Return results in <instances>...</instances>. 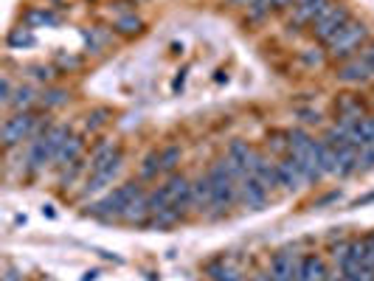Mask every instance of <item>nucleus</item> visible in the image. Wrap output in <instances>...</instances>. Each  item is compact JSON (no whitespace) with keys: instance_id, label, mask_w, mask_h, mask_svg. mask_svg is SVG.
Instances as JSON below:
<instances>
[{"instance_id":"f257e3e1","label":"nucleus","mask_w":374,"mask_h":281,"mask_svg":"<svg viewBox=\"0 0 374 281\" xmlns=\"http://www.w3.org/2000/svg\"><path fill=\"white\" fill-rule=\"evenodd\" d=\"M138 194H144V186H141L138 180H130V183L119 186L116 192H110L107 197H101L99 203L87 206V214L96 216V219H121L124 211H127V206H130Z\"/></svg>"},{"instance_id":"f03ea898","label":"nucleus","mask_w":374,"mask_h":281,"mask_svg":"<svg viewBox=\"0 0 374 281\" xmlns=\"http://www.w3.org/2000/svg\"><path fill=\"white\" fill-rule=\"evenodd\" d=\"M369 37V28L361 23V20H349L329 43H326V54L332 60H349L355 57V48Z\"/></svg>"},{"instance_id":"7ed1b4c3","label":"nucleus","mask_w":374,"mask_h":281,"mask_svg":"<svg viewBox=\"0 0 374 281\" xmlns=\"http://www.w3.org/2000/svg\"><path fill=\"white\" fill-rule=\"evenodd\" d=\"M209 180H211V194H214V209L217 214H223L228 211L236 200H239V183L228 175V169H225L223 158L211 166V172H209Z\"/></svg>"},{"instance_id":"20e7f679","label":"nucleus","mask_w":374,"mask_h":281,"mask_svg":"<svg viewBox=\"0 0 374 281\" xmlns=\"http://www.w3.org/2000/svg\"><path fill=\"white\" fill-rule=\"evenodd\" d=\"M352 20V14H349V9L346 6H341V3H329L315 20H312V34H315V40L318 43H329L346 23Z\"/></svg>"},{"instance_id":"39448f33","label":"nucleus","mask_w":374,"mask_h":281,"mask_svg":"<svg viewBox=\"0 0 374 281\" xmlns=\"http://www.w3.org/2000/svg\"><path fill=\"white\" fill-rule=\"evenodd\" d=\"M37 124H40L37 116H31V113H14L11 119L3 121V130H0L3 146L11 149V146H17V143H23V140L34 138Z\"/></svg>"},{"instance_id":"423d86ee","label":"nucleus","mask_w":374,"mask_h":281,"mask_svg":"<svg viewBox=\"0 0 374 281\" xmlns=\"http://www.w3.org/2000/svg\"><path fill=\"white\" fill-rule=\"evenodd\" d=\"M338 270L349 281H374V268L363 265V253H361V239H355L349 245V253L338 262Z\"/></svg>"},{"instance_id":"0eeeda50","label":"nucleus","mask_w":374,"mask_h":281,"mask_svg":"<svg viewBox=\"0 0 374 281\" xmlns=\"http://www.w3.org/2000/svg\"><path fill=\"white\" fill-rule=\"evenodd\" d=\"M163 186H166V192H169L172 209L177 211V216L183 219V216L189 214V209H194V200H192V180L183 177V175H172Z\"/></svg>"},{"instance_id":"6e6552de","label":"nucleus","mask_w":374,"mask_h":281,"mask_svg":"<svg viewBox=\"0 0 374 281\" xmlns=\"http://www.w3.org/2000/svg\"><path fill=\"white\" fill-rule=\"evenodd\" d=\"M248 175H253V177H256V180H259L268 192L279 186V172H276V163H273L265 152H256V149H253L251 163H248Z\"/></svg>"},{"instance_id":"1a4fd4ad","label":"nucleus","mask_w":374,"mask_h":281,"mask_svg":"<svg viewBox=\"0 0 374 281\" xmlns=\"http://www.w3.org/2000/svg\"><path fill=\"white\" fill-rule=\"evenodd\" d=\"M296 273H299V256L290 248L273 253V259H270V276H273V281H296Z\"/></svg>"},{"instance_id":"9d476101","label":"nucleus","mask_w":374,"mask_h":281,"mask_svg":"<svg viewBox=\"0 0 374 281\" xmlns=\"http://www.w3.org/2000/svg\"><path fill=\"white\" fill-rule=\"evenodd\" d=\"M335 76H338V82H343V84H361V82H369V79H372V68L363 62L361 54H355V57H349V60L341 62V68H338Z\"/></svg>"},{"instance_id":"9b49d317","label":"nucleus","mask_w":374,"mask_h":281,"mask_svg":"<svg viewBox=\"0 0 374 281\" xmlns=\"http://www.w3.org/2000/svg\"><path fill=\"white\" fill-rule=\"evenodd\" d=\"M239 203L253 211L265 209V203H268V189H265L253 175H248L245 180H239Z\"/></svg>"},{"instance_id":"f8f14e48","label":"nucleus","mask_w":374,"mask_h":281,"mask_svg":"<svg viewBox=\"0 0 374 281\" xmlns=\"http://www.w3.org/2000/svg\"><path fill=\"white\" fill-rule=\"evenodd\" d=\"M326 279H329V270H326V262L318 253H304V256H299L296 281H326Z\"/></svg>"},{"instance_id":"ddd939ff","label":"nucleus","mask_w":374,"mask_h":281,"mask_svg":"<svg viewBox=\"0 0 374 281\" xmlns=\"http://www.w3.org/2000/svg\"><path fill=\"white\" fill-rule=\"evenodd\" d=\"M276 172H279V186H285V189H290V192H296V189H301V186L307 183L293 155H285V158L276 163Z\"/></svg>"},{"instance_id":"4468645a","label":"nucleus","mask_w":374,"mask_h":281,"mask_svg":"<svg viewBox=\"0 0 374 281\" xmlns=\"http://www.w3.org/2000/svg\"><path fill=\"white\" fill-rule=\"evenodd\" d=\"M329 3H332V0H296V6H293V23H296V26H304V23L312 26V20H315Z\"/></svg>"},{"instance_id":"2eb2a0df","label":"nucleus","mask_w":374,"mask_h":281,"mask_svg":"<svg viewBox=\"0 0 374 281\" xmlns=\"http://www.w3.org/2000/svg\"><path fill=\"white\" fill-rule=\"evenodd\" d=\"M192 200H194V209L197 211L214 209V194H211V180H209V175L192 180Z\"/></svg>"},{"instance_id":"dca6fc26","label":"nucleus","mask_w":374,"mask_h":281,"mask_svg":"<svg viewBox=\"0 0 374 281\" xmlns=\"http://www.w3.org/2000/svg\"><path fill=\"white\" fill-rule=\"evenodd\" d=\"M150 203H147V192L144 194H138L130 206H127V211H124V222H130V225H147L150 222Z\"/></svg>"},{"instance_id":"f3484780","label":"nucleus","mask_w":374,"mask_h":281,"mask_svg":"<svg viewBox=\"0 0 374 281\" xmlns=\"http://www.w3.org/2000/svg\"><path fill=\"white\" fill-rule=\"evenodd\" d=\"M68 138H71V130H68L65 124H51V130L43 136L48 155H51V158H57V155H60V149L65 146V140Z\"/></svg>"},{"instance_id":"a211bd4d","label":"nucleus","mask_w":374,"mask_h":281,"mask_svg":"<svg viewBox=\"0 0 374 281\" xmlns=\"http://www.w3.org/2000/svg\"><path fill=\"white\" fill-rule=\"evenodd\" d=\"M82 146H84V140L71 136V138L65 140V146L60 149V155L54 158V163L60 166V169H68V166H74L76 160H79V155H82Z\"/></svg>"},{"instance_id":"6ab92c4d","label":"nucleus","mask_w":374,"mask_h":281,"mask_svg":"<svg viewBox=\"0 0 374 281\" xmlns=\"http://www.w3.org/2000/svg\"><path fill=\"white\" fill-rule=\"evenodd\" d=\"M34 104H37V93H34V87H28V84H20V87H14L9 107H14L17 113H28Z\"/></svg>"},{"instance_id":"aec40b11","label":"nucleus","mask_w":374,"mask_h":281,"mask_svg":"<svg viewBox=\"0 0 374 281\" xmlns=\"http://www.w3.org/2000/svg\"><path fill=\"white\" fill-rule=\"evenodd\" d=\"M251 155H253V146H251L248 140H231V143H228V152H225V158H231V160H233L236 166H242L245 172H248Z\"/></svg>"},{"instance_id":"412c9836","label":"nucleus","mask_w":374,"mask_h":281,"mask_svg":"<svg viewBox=\"0 0 374 281\" xmlns=\"http://www.w3.org/2000/svg\"><path fill=\"white\" fill-rule=\"evenodd\" d=\"M57 14L45 11V9H28L26 17H23V26L26 28H43V26H57Z\"/></svg>"},{"instance_id":"4be33fe9","label":"nucleus","mask_w":374,"mask_h":281,"mask_svg":"<svg viewBox=\"0 0 374 281\" xmlns=\"http://www.w3.org/2000/svg\"><path fill=\"white\" fill-rule=\"evenodd\" d=\"M338 116H341V119L361 121V119L366 116V110H363L361 99H341V101H338Z\"/></svg>"},{"instance_id":"5701e85b","label":"nucleus","mask_w":374,"mask_h":281,"mask_svg":"<svg viewBox=\"0 0 374 281\" xmlns=\"http://www.w3.org/2000/svg\"><path fill=\"white\" fill-rule=\"evenodd\" d=\"M147 203H150V214H160V211L172 209V203H169V192H166V186H158V189H152L147 192Z\"/></svg>"},{"instance_id":"b1692460","label":"nucleus","mask_w":374,"mask_h":281,"mask_svg":"<svg viewBox=\"0 0 374 281\" xmlns=\"http://www.w3.org/2000/svg\"><path fill=\"white\" fill-rule=\"evenodd\" d=\"M116 31L124 34V37H133V34H141L144 31V20L136 17V14H124L116 20Z\"/></svg>"},{"instance_id":"393cba45","label":"nucleus","mask_w":374,"mask_h":281,"mask_svg":"<svg viewBox=\"0 0 374 281\" xmlns=\"http://www.w3.org/2000/svg\"><path fill=\"white\" fill-rule=\"evenodd\" d=\"M206 273L211 276V281H239V273H236L233 268H228V265H225V259L211 262V265L206 268Z\"/></svg>"},{"instance_id":"a878e982","label":"nucleus","mask_w":374,"mask_h":281,"mask_svg":"<svg viewBox=\"0 0 374 281\" xmlns=\"http://www.w3.org/2000/svg\"><path fill=\"white\" fill-rule=\"evenodd\" d=\"M68 99H71V96H68V90H62V87H48V90L40 96V101H43L45 110H51V107H62Z\"/></svg>"},{"instance_id":"bb28decb","label":"nucleus","mask_w":374,"mask_h":281,"mask_svg":"<svg viewBox=\"0 0 374 281\" xmlns=\"http://www.w3.org/2000/svg\"><path fill=\"white\" fill-rule=\"evenodd\" d=\"M34 45V34H31V28H14L11 34H9V48H31Z\"/></svg>"},{"instance_id":"cd10ccee","label":"nucleus","mask_w":374,"mask_h":281,"mask_svg":"<svg viewBox=\"0 0 374 281\" xmlns=\"http://www.w3.org/2000/svg\"><path fill=\"white\" fill-rule=\"evenodd\" d=\"M180 163V146H163L160 149V172H175Z\"/></svg>"},{"instance_id":"c85d7f7f","label":"nucleus","mask_w":374,"mask_h":281,"mask_svg":"<svg viewBox=\"0 0 374 281\" xmlns=\"http://www.w3.org/2000/svg\"><path fill=\"white\" fill-rule=\"evenodd\" d=\"M270 11H273V0H253V3L248 6V20L259 23V20H265Z\"/></svg>"},{"instance_id":"c756f323","label":"nucleus","mask_w":374,"mask_h":281,"mask_svg":"<svg viewBox=\"0 0 374 281\" xmlns=\"http://www.w3.org/2000/svg\"><path fill=\"white\" fill-rule=\"evenodd\" d=\"M158 172H160V152H152V155H147V160L141 166V180H152Z\"/></svg>"},{"instance_id":"7c9ffc66","label":"nucleus","mask_w":374,"mask_h":281,"mask_svg":"<svg viewBox=\"0 0 374 281\" xmlns=\"http://www.w3.org/2000/svg\"><path fill=\"white\" fill-rule=\"evenodd\" d=\"M28 70H31V76L37 82H54L57 73H60V68H54V65H31Z\"/></svg>"},{"instance_id":"2f4dec72","label":"nucleus","mask_w":374,"mask_h":281,"mask_svg":"<svg viewBox=\"0 0 374 281\" xmlns=\"http://www.w3.org/2000/svg\"><path fill=\"white\" fill-rule=\"evenodd\" d=\"M107 119H110V110H93L90 116H87V121H84V127L93 133V130H99V127H104L107 124Z\"/></svg>"},{"instance_id":"473e14b6","label":"nucleus","mask_w":374,"mask_h":281,"mask_svg":"<svg viewBox=\"0 0 374 281\" xmlns=\"http://www.w3.org/2000/svg\"><path fill=\"white\" fill-rule=\"evenodd\" d=\"M82 169H84V166H82V160H76L74 166H68V169H62V177H60V186H62V189H68V186L74 183L76 177L82 175Z\"/></svg>"},{"instance_id":"72a5a7b5","label":"nucleus","mask_w":374,"mask_h":281,"mask_svg":"<svg viewBox=\"0 0 374 281\" xmlns=\"http://www.w3.org/2000/svg\"><path fill=\"white\" fill-rule=\"evenodd\" d=\"M104 40H107V34H104V31H99V28H93V31H87V34H84V43L90 45V51H99V48L104 45Z\"/></svg>"},{"instance_id":"f704fd0d","label":"nucleus","mask_w":374,"mask_h":281,"mask_svg":"<svg viewBox=\"0 0 374 281\" xmlns=\"http://www.w3.org/2000/svg\"><path fill=\"white\" fill-rule=\"evenodd\" d=\"M11 93H14V87H11V79L3 73V79H0V104H3V107H9V101H11Z\"/></svg>"},{"instance_id":"c9c22d12","label":"nucleus","mask_w":374,"mask_h":281,"mask_svg":"<svg viewBox=\"0 0 374 281\" xmlns=\"http://www.w3.org/2000/svg\"><path fill=\"white\" fill-rule=\"evenodd\" d=\"M301 60H304L307 65H315V68H318V65H324L326 57H324V51H315V48H312V51H304Z\"/></svg>"},{"instance_id":"e433bc0d","label":"nucleus","mask_w":374,"mask_h":281,"mask_svg":"<svg viewBox=\"0 0 374 281\" xmlns=\"http://www.w3.org/2000/svg\"><path fill=\"white\" fill-rule=\"evenodd\" d=\"M361 169H374V146L361 149Z\"/></svg>"},{"instance_id":"4c0bfd02","label":"nucleus","mask_w":374,"mask_h":281,"mask_svg":"<svg viewBox=\"0 0 374 281\" xmlns=\"http://www.w3.org/2000/svg\"><path fill=\"white\" fill-rule=\"evenodd\" d=\"M79 65H82L79 57H60V60H57V68L60 70H74V68H79Z\"/></svg>"},{"instance_id":"58836bf2","label":"nucleus","mask_w":374,"mask_h":281,"mask_svg":"<svg viewBox=\"0 0 374 281\" xmlns=\"http://www.w3.org/2000/svg\"><path fill=\"white\" fill-rule=\"evenodd\" d=\"M299 116L304 124H321V113L318 110H299Z\"/></svg>"},{"instance_id":"ea45409f","label":"nucleus","mask_w":374,"mask_h":281,"mask_svg":"<svg viewBox=\"0 0 374 281\" xmlns=\"http://www.w3.org/2000/svg\"><path fill=\"white\" fill-rule=\"evenodd\" d=\"M361 57H363V62L372 68V79H374V43H369V45L361 51Z\"/></svg>"},{"instance_id":"a19ab883","label":"nucleus","mask_w":374,"mask_h":281,"mask_svg":"<svg viewBox=\"0 0 374 281\" xmlns=\"http://www.w3.org/2000/svg\"><path fill=\"white\" fill-rule=\"evenodd\" d=\"M296 0H273V11H285V9H293Z\"/></svg>"},{"instance_id":"79ce46f5","label":"nucleus","mask_w":374,"mask_h":281,"mask_svg":"<svg viewBox=\"0 0 374 281\" xmlns=\"http://www.w3.org/2000/svg\"><path fill=\"white\" fill-rule=\"evenodd\" d=\"M3 281H23V276L14 270V268H6V273H3Z\"/></svg>"},{"instance_id":"37998d69","label":"nucleus","mask_w":374,"mask_h":281,"mask_svg":"<svg viewBox=\"0 0 374 281\" xmlns=\"http://www.w3.org/2000/svg\"><path fill=\"white\" fill-rule=\"evenodd\" d=\"M363 242H366V248H369V253L374 256V231L369 233V236H363Z\"/></svg>"},{"instance_id":"c03bdc74","label":"nucleus","mask_w":374,"mask_h":281,"mask_svg":"<svg viewBox=\"0 0 374 281\" xmlns=\"http://www.w3.org/2000/svg\"><path fill=\"white\" fill-rule=\"evenodd\" d=\"M326 281H349V279H346L341 270H335V273H329V279H326Z\"/></svg>"},{"instance_id":"a18cd8bd","label":"nucleus","mask_w":374,"mask_h":281,"mask_svg":"<svg viewBox=\"0 0 374 281\" xmlns=\"http://www.w3.org/2000/svg\"><path fill=\"white\" fill-rule=\"evenodd\" d=\"M366 203H374V194H366V197H361V200H355V206H366Z\"/></svg>"},{"instance_id":"49530a36","label":"nucleus","mask_w":374,"mask_h":281,"mask_svg":"<svg viewBox=\"0 0 374 281\" xmlns=\"http://www.w3.org/2000/svg\"><path fill=\"white\" fill-rule=\"evenodd\" d=\"M253 281H273V276H270V270H268V273H256Z\"/></svg>"},{"instance_id":"de8ad7c7","label":"nucleus","mask_w":374,"mask_h":281,"mask_svg":"<svg viewBox=\"0 0 374 281\" xmlns=\"http://www.w3.org/2000/svg\"><path fill=\"white\" fill-rule=\"evenodd\" d=\"M231 3H233V6H251L253 0H231Z\"/></svg>"},{"instance_id":"09e8293b","label":"nucleus","mask_w":374,"mask_h":281,"mask_svg":"<svg viewBox=\"0 0 374 281\" xmlns=\"http://www.w3.org/2000/svg\"><path fill=\"white\" fill-rule=\"evenodd\" d=\"M96 276H99V273L93 270V273H87V276H84V279H82V281H96Z\"/></svg>"}]
</instances>
